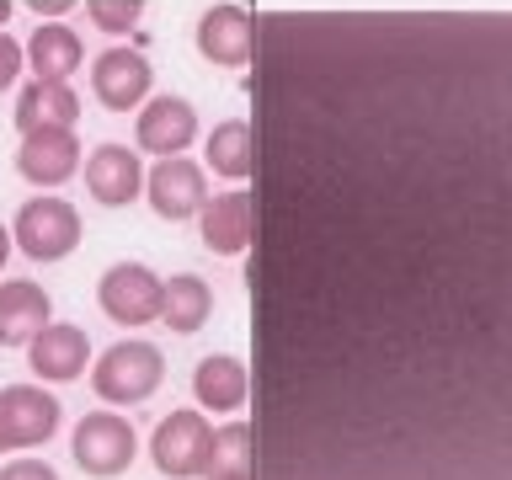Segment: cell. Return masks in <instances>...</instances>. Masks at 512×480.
Returning a JSON list of instances; mask_svg holds the SVG:
<instances>
[{
	"instance_id": "obj_1",
	"label": "cell",
	"mask_w": 512,
	"mask_h": 480,
	"mask_svg": "<svg viewBox=\"0 0 512 480\" xmlns=\"http://www.w3.org/2000/svg\"><path fill=\"white\" fill-rule=\"evenodd\" d=\"M160 379H166V358L155 342H112L91 363V390L102 406H139L160 390Z\"/></svg>"
},
{
	"instance_id": "obj_2",
	"label": "cell",
	"mask_w": 512,
	"mask_h": 480,
	"mask_svg": "<svg viewBox=\"0 0 512 480\" xmlns=\"http://www.w3.org/2000/svg\"><path fill=\"white\" fill-rule=\"evenodd\" d=\"M11 246H22V256H32V262H59V256H70L80 246L75 203L54 198V192L27 198L22 208H16V219H11Z\"/></svg>"
},
{
	"instance_id": "obj_3",
	"label": "cell",
	"mask_w": 512,
	"mask_h": 480,
	"mask_svg": "<svg viewBox=\"0 0 512 480\" xmlns=\"http://www.w3.org/2000/svg\"><path fill=\"white\" fill-rule=\"evenodd\" d=\"M134 454H139V432L118 411H91V416H80L75 432H70V459L96 480L123 475L128 464H134Z\"/></svg>"
},
{
	"instance_id": "obj_4",
	"label": "cell",
	"mask_w": 512,
	"mask_h": 480,
	"mask_svg": "<svg viewBox=\"0 0 512 480\" xmlns=\"http://www.w3.org/2000/svg\"><path fill=\"white\" fill-rule=\"evenodd\" d=\"M150 459H155V470L171 475V480L208 475V464H214V427H208V416L203 411L160 416V427L150 432Z\"/></svg>"
},
{
	"instance_id": "obj_5",
	"label": "cell",
	"mask_w": 512,
	"mask_h": 480,
	"mask_svg": "<svg viewBox=\"0 0 512 480\" xmlns=\"http://www.w3.org/2000/svg\"><path fill=\"white\" fill-rule=\"evenodd\" d=\"M160 288H166V278L144 262H112L96 283V304L118 326H150V320H160Z\"/></svg>"
},
{
	"instance_id": "obj_6",
	"label": "cell",
	"mask_w": 512,
	"mask_h": 480,
	"mask_svg": "<svg viewBox=\"0 0 512 480\" xmlns=\"http://www.w3.org/2000/svg\"><path fill=\"white\" fill-rule=\"evenodd\" d=\"M59 432V400L43 384H6L0 390V443L38 448Z\"/></svg>"
},
{
	"instance_id": "obj_7",
	"label": "cell",
	"mask_w": 512,
	"mask_h": 480,
	"mask_svg": "<svg viewBox=\"0 0 512 480\" xmlns=\"http://www.w3.org/2000/svg\"><path fill=\"white\" fill-rule=\"evenodd\" d=\"M27 363H32V374L48 379V384H70L86 374V363H91V336L70 326V320H48V326L27 342Z\"/></svg>"
},
{
	"instance_id": "obj_8",
	"label": "cell",
	"mask_w": 512,
	"mask_h": 480,
	"mask_svg": "<svg viewBox=\"0 0 512 480\" xmlns=\"http://www.w3.org/2000/svg\"><path fill=\"white\" fill-rule=\"evenodd\" d=\"M16 171H22L32 187H64L80 171V139H75V128H38V134H22Z\"/></svg>"
},
{
	"instance_id": "obj_9",
	"label": "cell",
	"mask_w": 512,
	"mask_h": 480,
	"mask_svg": "<svg viewBox=\"0 0 512 480\" xmlns=\"http://www.w3.org/2000/svg\"><path fill=\"white\" fill-rule=\"evenodd\" d=\"M91 91L107 112H128L150 96V59L139 48H107L102 59L91 64Z\"/></svg>"
},
{
	"instance_id": "obj_10",
	"label": "cell",
	"mask_w": 512,
	"mask_h": 480,
	"mask_svg": "<svg viewBox=\"0 0 512 480\" xmlns=\"http://www.w3.org/2000/svg\"><path fill=\"white\" fill-rule=\"evenodd\" d=\"M192 134H198V112H192V102H182V96H150V102L139 107V123H134L139 150L171 160L192 144Z\"/></svg>"
},
{
	"instance_id": "obj_11",
	"label": "cell",
	"mask_w": 512,
	"mask_h": 480,
	"mask_svg": "<svg viewBox=\"0 0 512 480\" xmlns=\"http://www.w3.org/2000/svg\"><path fill=\"white\" fill-rule=\"evenodd\" d=\"M144 198H150V208L160 219H192V214H203L208 187H203V171L192 166V160L171 155V160H160V166H150Z\"/></svg>"
},
{
	"instance_id": "obj_12",
	"label": "cell",
	"mask_w": 512,
	"mask_h": 480,
	"mask_svg": "<svg viewBox=\"0 0 512 480\" xmlns=\"http://www.w3.org/2000/svg\"><path fill=\"white\" fill-rule=\"evenodd\" d=\"M86 192H91L102 208L134 203L139 192H144L139 155L128 150V144H102V150H91V160H86Z\"/></svg>"
},
{
	"instance_id": "obj_13",
	"label": "cell",
	"mask_w": 512,
	"mask_h": 480,
	"mask_svg": "<svg viewBox=\"0 0 512 480\" xmlns=\"http://www.w3.org/2000/svg\"><path fill=\"white\" fill-rule=\"evenodd\" d=\"M251 48H256V22L251 11L240 6H214L198 22V54L224 64V70H246L251 64Z\"/></svg>"
},
{
	"instance_id": "obj_14",
	"label": "cell",
	"mask_w": 512,
	"mask_h": 480,
	"mask_svg": "<svg viewBox=\"0 0 512 480\" xmlns=\"http://www.w3.org/2000/svg\"><path fill=\"white\" fill-rule=\"evenodd\" d=\"M48 320H54V304H48L43 283H32V278L0 283V347H27Z\"/></svg>"
},
{
	"instance_id": "obj_15",
	"label": "cell",
	"mask_w": 512,
	"mask_h": 480,
	"mask_svg": "<svg viewBox=\"0 0 512 480\" xmlns=\"http://www.w3.org/2000/svg\"><path fill=\"white\" fill-rule=\"evenodd\" d=\"M80 118V96L70 80H27L16 96V128L38 134V128H75Z\"/></svg>"
},
{
	"instance_id": "obj_16",
	"label": "cell",
	"mask_w": 512,
	"mask_h": 480,
	"mask_svg": "<svg viewBox=\"0 0 512 480\" xmlns=\"http://www.w3.org/2000/svg\"><path fill=\"white\" fill-rule=\"evenodd\" d=\"M192 395H198L203 411H219V416H235L246 406L251 395V374L246 363L230 358V352H214V358L198 363V374H192Z\"/></svg>"
},
{
	"instance_id": "obj_17",
	"label": "cell",
	"mask_w": 512,
	"mask_h": 480,
	"mask_svg": "<svg viewBox=\"0 0 512 480\" xmlns=\"http://www.w3.org/2000/svg\"><path fill=\"white\" fill-rule=\"evenodd\" d=\"M22 54L32 64V80H70L80 64H86V43H80L75 27L43 22V27H32V38H27Z\"/></svg>"
},
{
	"instance_id": "obj_18",
	"label": "cell",
	"mask_w": 512,
	"mask_h": 480,
	"mask_svg": "<svg viewBox=\"0 0 512 480\" xmlns=\"http://www.w3.org/2000/svg\"><path fill=\"white\" fill-rule=\"evenodd\" d=\"M203 246L208 251H219V256H235V251H246L251 246V192H219V198H208L203 203Z\"/></svg>"
},
{
	"instance_id": "obj_19",
	"label": "cell",
	"mask_w": 512,
	"mask_h": 480,
	"mask_svg": "<svg viewBox=\"0 0 512 480\" xmlns=\"http://www.w3.org/2000/svg\"><path fill=\"white\" fill-rule=\"evenodd\" d=\"M208 315H214V288H208L198 272H176V278H166V288H160V320H166L176 336L203 331Z\"/></svg>"
},
{
	"instance_id": "obj_20",
	"label": "cell",
	"mask_w": 512,
	"mask_h": 480,
	"mask_svg": "<svg viewBox=\"0 0 512 480\" xmlns=\"http://www.w3.org/2000/svg\"><path fill=\"white\" fill-rule=\"evenodd\" d=\"M251 464H256V427L246 416L214 427V464H208V480H256Z\"/></svg>"
},
{
	"instance_id": "obj_21",
	"label": "cell",
	"mask_w": 512,
	"mask_h": 480,
	"mask_svg": "<svg viewBox=\"0 0 512 480\" xmlns=\"http://www.w3.org/2000/svg\"><path fill=\"white\" fill-rule=\"evenodd\" d=\"M208 166H214L219 176H230V182H246L251 166H256V134H251V123H219L214 134H208Z\"/></svg>"
},
{
	"instance_id": "obj_22",
	"label": "cell",
	"mask_w": 512,
	"mask_h": 480,
	"mask_svg": "<svg viewBox=\"0 0 512 480\" xmlns=\"http://www.w3.org/2000/svg\"><path fill=\"white\" fill-rule=\"evenodd\" d=\"M86 16H91L102 32H134L139 16H144V6H139V0H91Z\"/></svg>"
},
{
	"instance_id": "obj_23",
	"label": "cell",
	"mask_w": 512,
	"mask_h": 480,
	"mask_svg": "<svg viewBox=\"0 0 512 480\" xmlns=\"http://www.w3.org/2000/svg\"><path fill=\"white\" fill-rule=\"evenodd\" d=\"M0 480H59V470L48 459H32V454H22V459H11L6 470H0Z\"/></svg>"
},
{
	"instance_id": "obj_24",
	"label": "cell",
	"mask_w": 512,
	"mask_h": 480,
	"mask_svg": "<svg viewBox=\"0 0 512 480\" xmlns=\"http://www.w3.org/2000/svg\"><path fill=\"white\" fill-rule=\"evenodd\" d=\"M22 43L11 38V32H0V91H11L16 86V75H22Z\"/></svg>"
},
{
	"instance_id": "obj_25",
	"label": "cell",
	"mask_w": 512,
	"mask_h": 480,
	"mask_svg": "<svg viewBox=\"0 0 512 480\" xmlns=\"http://www.w3.org/2000/svg\"><path fill=\"white\" fill-rule=\"evenodd\" d=\"M6 256H11V230L0 224V267H6Z\"/></svg>"
},
{
	"instance_id": "obj_26",
	"label": "cell",
	"mask_w": 512,
	"mask_h": 480,
	"mask_svg": "<svg viewBox=\"0 0 512 480\" xmlns=\"http://www.w3.org/2000/svg\"><path fill=\"white\" fill-rule=\"evenodd\" d=\"M6 16H11V0H0V22H6Z\"/></svg>"
},
{
	"instance_id": "obj_27",
	"label": "cell",
	"mask_w": 512,
	"mask_h": 480,
	"mask_svg": "<svg viewBox=\"0 0 512 480\" xmlns=\"http://www.w3.org/2000/svg\"><path fill=\"white\" fill-rule=\"evenodd\" d=\"M0 454H6V443H0Z\"/></svg>"
}]
</instances>
